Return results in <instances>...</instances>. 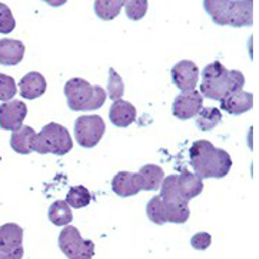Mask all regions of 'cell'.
Segmentation results:
<instances>
[{"mask_svg": "<svg viewBox=\"0 0 259 259\" xmlns=\"http://www.w3.org/2000/svg\"><path fill=\"white\" fill-rule=\"evenodd\" d=\"M196 116V126L203 132L215 129L222 122V113L218 108H202Z\"/></svg>", "mask_w": 259, "mask_h": 259, "instance_id": "obj_23", "label": "cell"}, {"mask_svg": "<svg viewBox=\"0 0 259 259\" xmlns=\"http://www.w3.org/2000/svg\"><path fill=\"white\" fill-rule=\"evenodd\" d=\"M189 160L196 175L202 179H221L225 178L231 167L232 158L225 149L213 146L206 139L195 141L189 149Z\"/></svg>", "mask_w": 259, "mask_h": 259, "instance_id": "obj_1", "label": "cell"}, {"mask_svg": "<svg viewBox=\"0 0 259 259\" xmlns=\"http://www.w3.org/2000/svg\"><path fill=\"white\" fill-rule=\"evenodd\" d=\"M172 82L181 92H191L199 82V67L192 60H179L170 70Z\"/></svg>", "mask_w": 259, "mask_h": 259, "instance_id": "obj_9", "label": "cell"}, {"mask_svg": "<svg viewBox=\"0 0 259 259\" xmlns=\"http://www.w3.org/2000/svg\"><path fill=\"white\" fill-rule=\"evenodd\" d=\"M16 27V20L8 5L0 2V33H12Z\"/></svg>", "mask_w": 259, "mask_h": 259, "instance_id": "obj_27", "label": "cell"}, {"mask_svg": "<svg viewBox=\"0 0 259 259\" xmlns=\"http://www.w3.org/2000/svg\"><path fill=\"white\" fill-rule=\"evenodd\" d=\"M26 46L16 39H2L0 40V65L16 66L25 58Z\"/></svg>", "mask_w": 259, "mask_h": 259, "instance_id": "obj_17", "label": "cell"}, {"mask_svg": "<svg viewBox=\"0 0 259 259\" xmlns=\"http://www.w3.org/2000/svg\"><path fill=\"white\" fill-rule=\"evenodd\" d=\"M203 108V96L196 89L191 92H181L174 101L172 113L181 120L195 117Z\"/></svg>", "mask_w": 259, "mask_h": 259, "instance_id": "obj_10", "label": "cell"}, {"mask_svg": "<svg viewBox=\"0 0 259 259\" xmlns=\"http://www.w3.org/2000/svg\"><path fill=\"white\" fill-rule=\"evenodd\" d=\"M146 215L149 218V221H152L156 225H165V224H167L166 217H165V206H163V202H162L159 195L153 196L151 201L148 202V205H146Z\"/></svg>", "mask_w": 259, "mask_h": 259, "instance_id": "obj_25", "label": "cell"}, {"mask_svg": "<svg viewBox=\"0 0 259 259\" xmlns=\"http://www.w3.org/2000/svg\"><path fill=\"white\" fill-rule=\"evenodd\" d=\"M219 105H221L219 106L221 110L234 116H239L253 108V95L241 89V91L229 93L224 99H221Z\"/></svg>", "mask_w": 259, "mask_h": 259, "instance_id": "obj_12", "label": "cell"}, {"mask_svg": "<svg viewBox=\"0 0 259 259\" xmlns=\"http://www.w3.org/2000/svg\"><path fill=\"white\" fill-rule=\"evenodd\" d=\"M105 132L106 125L99 115H84L75 120V139L82 148H95Z\"/></svg>", "mask_w": 259, "mask_h": 259, "instance_id": "obj_7", "label": "cell"}, {"mask_svg": "<svg viewBox=\"0 0 259 259\" xmlns=\"http://www.w3.org/2000/svg\"><path fill=\"white\" fill-rule=\"evenodd\" d=\"M59 248L67 259H92L95 256V243L84 239L79 229L66 225L59 234Z\"/></svg>", "mask_w": 259, "mask_h": 259, "instance_id": "obj_6", "label": "cell"}, {"mask_svg": "<svg viewBox=\"0 0 259 259\" xmlns=\"http://www.w3.org/2000/svg\"><path fill=\"white\" fill-rule=\"evenodd\" d=\"M23 255V228L12 222L0 226V259H22Z\"/></svg>", "mask_w": 259, "mask_h": 259, "instance_id": "obj_8", "label": "cell"}, {"mask_svg": "<svg viewBox=\"0 0 259 259\" xmlns=\"http://www.w3.org/2000/svg\"><path fill=\"white\" fill-rule=\"evenodd\" d=\"M72 149H73V139L63 125L51 122L43 126L42 131L36 135L33 152H37L40 155L53 153L58 156H65Z\"/></svg>", "mask_w": 259, "mask_h": 259, "instance_id": "obj_5", "label": "cell"}, {"mask_svg": "<svg viewBox=\"0 0 259 259\" xmlns=\"http://www.w3.org/2000/svg\"><path fill=\"white\" fill-rule=\"evenodd\" d=\"M20 95L22 98H25L27 101H33L40 98L43 93L46 92V79L40 72H29L20 79Z\"/></svg>", "mask_w": 259, "mask_h": 259, "instance_id": "obj_15", "label": "cell"}, {"mask_svg": "<svg viewBox=\"0 0 259 259\" xmlns=\"http://www.w3.org/2000/svg\"><path fill=\"white\" fill-rule=\"evenodd\" d=\"M126 0H95V15L101 20L109 22L120 15V10L125 6Z\"/></svg>", "mask_w": 259, "mask_h": 259, "instance_id": "obj_20", "label": "cell"}, {"mask_svg": "<svg viewBox=\"0 0 259 259\" xmlns=\"http://www.w3.org/2000/svg\"><path fill=\"white\" fill-rule=\"evenodd\" d=\"M27 116V105L23 101L3 102L0 105V129L3 131H16L23 125Z\"/></svg>", "mask_w": 259, "mask_h": 259, "instance_id": "obj_11", "label": "cell"}, {"mask_svg": "<svg viewBox=\"0 0 259 259\" xmlns=\"http://www.w3.org/2000/svg\"><path fill=\"white\" fill-rule=\"evenodd\" d=\"M37 132L33 127L27 125H22L19 129L12 132L10 136V146L19 155H29L33 152L34 141Z\"/></svg>", "mask_w": 259, "mask_h": 259, "instance_id": "obj_16", "label": "cell"}, {"mask_svg": "<svg viewBox=\"0 0 259 259\" xmlns=\"http://www.w3.org/2000/svg\"><path fill=\"white\" fill-rule=\"evenodd\" d=\"M109 119L116 127H127L136 120V109L131 102L117 99L110 105Z\"/></svg>", "mask_w": 259, "mask_h": 259, "instance_id": "obj_14", "label": "cell"}, {"mask_svg": "<svg viewBox=\"0 0 259 259\" xmlns=\"http://www.w3.org/2000/svg\"><path fill=\"white\" fill-rule=\"evenodd\" d=\"M92 201V195L83 185L72 186L66 193V203L73 209L86 208Z\"/></svg>", "mask_w": 259, "mask_h": 259, "instance_id": "obj_22", "label": "cell"}, {"mask_svg": "<svg viewBox=\"0 0 259 259\" xmlns=\"http://www.w3.org/2000/svg\"><path fill=\"white\" fill-rule=\"evenodd\" d=\"M43 2L48 3L52 8H60V6H63L66 3L67 0H43Z\"/></svg>", "mask_w": 259, "mask_h": 259, "instance_id": "obj_30", "label": "cell"}, {"mask_svg": "<svg viewBox=\"0 0 259 259\" xmlns=\"http://www.w3.org/2000/svg\"><path fill=\"white\" fill-rule=\"evenodd\" d=\"M203 9L218 26L253 25V0H203Z\"/></svg>", "mask_w": 259, "mask_h": 259, "instance_id": "obj_3", "label": "cell"}, {"mask_svg": "<svg viewBox=\"0 0 259 259\" xmlns=\"http://www.w3.org/2000/svg\"><path fill=\"white\" fill-rule=\"evenodd\" d=\"M148 0H126L125 6L126 9V16L127 19L138 22V20H142L146 12H148Z\"/></svg>", "mask_w": 259, "mask_h": 259, "instance_id": "obj_26", "label": "cell"}, {"mask_svg": "<svg viewBox=\"0 0 259 259\" xmlns=\"http://www.w3.org/2000/svg\"><path fill=\"white\" fill-rule=\"evenodd\" d=\"M112 191L120 198H131L142 192L141 179L138 174L122 170L112 179Z\"/></svg>", "mask_w": 259, "mask_h": 259, "instance_id": "obj_13", "label": "cell"}, {"mask_svg": "<svg viewBox=\"0 0 259 259\" xmlns=\"http://www.w3.org/2000/svg\"><path fill=\"white\" fill-rule=\"evenodd\" d=\"M141 179L142 191H158L165 179V172L159 165L148 163L139 169L138 172Z\"/></svg>", "mask_w": 259, "mask_h": 259, "instance_id": "obj_19", "label": "cell"}, {"mask_svg": "<svg viewBox=\"0 0 259 259\" xmlns=\"http://www.w3.org/2000/svg\"><path fill=\"white\" fill-rule=\"evenodd\" d=\"M178 189L184 199L188 202L192 201L203 191V179L195 172L184 170L181 175H178Z\"/></svg>", "mask_w": 259, "mask_h": 259, "instance_id": "obj_18", "label": "cell"}, {"mask_svg": "<svg viewBox=\"0 0 259 259\" xmlns=\"http://www.w3.org/2000/svg\"><path fill=\"white\" fill-rule=\"evenodd\" d=\"M212 245V236L208 232H198L191 238V246L196 251H206Z\"/></svg>", "mask_w": 259, "mask_h": 259, "instance_id": "obj_29", "label": "cell"}, {"mask_svg": "<svg viewBox=\"0 0 259 259\" xmlns=\"http://www.w3.org/2000/svg\"><path fill=\"white\" fill-rule=\"evenodd\" d=\"M63 93L66 96L69 109L75 112L98 110L108 99L106 91L102 86H92L88 80L80 77L67 80L63 88Z\"/></svg>", "mask_w": 259, "mask_h": 259, "instance_id": "obj_4", "label": "cell"}, {"mask_svg": "<svg viewBox=\"0 0 259 259\" xmlns=\"http://www.w3.org/2000/svg\"><path fill=\"white\" fill-rule=\"evenodd\" d=\"M106 95L112 101L122 99V96L125 95V83L120 75L117 73L113 67H109V80H108V89Z\"/></svg>", "mask_w": 259, "mask_h": 259, "instance_id": "obj_24", "label": "cell"}, {"mask_svg": "<svg viewBox=\"0 0 259 259\" xmlns=\"http://www.w3.org/2000/svg\"><path fill=\"white\" fill-rule=\"evenodd\" d=\"M48 217L53 225L56 226H66L70 225L73 221V213L72 208L66 203V201H55L49 206Z\"/></svg>", "mask_w": 259, "mask_h": 259, "instance_id": "obj_21", "label": "cell"}, {"mask_svg": "<svg viewBox=\"0 0 259 259\" xmlns=\"http://www.w3.org/2000/svg\"><path fill=\"white\" fill-rule=\"evenodd\" d=\"M0 160H2V158H0Z\"/></svg>", "mask_w": 259, "mask_h": 259, "instance_id": "obj_31", "label": "cell"}, {"mask_svg": "<svg viewBox=\"0 0 259 259\" xmlns=\"http://www.w3.org/2000/svg\"><path fill=\"white\" fill-rule=\"evenodd\" d=\"M245 86V76L239 70H228L221 62H212L202 70L201 95L221 101L229 93L241 91Z\"/></svg>", "mask_w": 259, "mask_h": 259, "instance_id": "obj_2", "label": "cell"}, {"mask_svg": "<svg viewBox=\"0 0 259 259\" xmlns=\"http://www.w3.org/2000/svg\"><path fill=\"white\" fill-rule=\"evenodd\" d=\"M17 93V86L12 76L0 73V101L8 102L13 99Z\"/></svg>", "mask_w": 259, "mask_h": 259, "instance_id": "obj_28", "label": "cell"}]
</instances>
